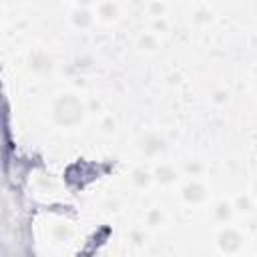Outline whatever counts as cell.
Segmentation results:
<instances>
[{"label": "cell", "instance_id": "8992f818", "mask_svg": "<svg viewBox=\"0 0 257 257\" xmlns=\"http://www.w3.org/2000/svg\"><path fill=\"white\" fill-rule=\"evenodd\" d=\"M72 22H74V26H78V28H88V26L92 24V14H90V10H86V8H76V10L72 12Z\"/></svg>", "mask_w": 257, "mask_h": 257}, {"label": "cell", "instance_id": "5bb4252c", "mask_svg": "<svg viewBox=\"0 0 257 257\" xmlns=\"http://www.w3.org/2000/svg\"><path fill=\"white\" fill-rule=\"evenodd\" d=\"M139 44H141V48H143V50H153V48L157 46V44H155V40H153V36H145V38H141V42H139Z\"/></svg>", "mask_w": 257, "mask_h": 257}, {"label": "cell", "instance_id": "5b68a950", "mask_svg": "<svg viewBox=\"0 0 257 257\" xmlns=\"http://www.w3.org/2000/svg\"><path fill=\"white\" fill-rule=\"evenodd\" d=\"M28 66H30V70H34L38 74H46L52 70V58L46 52H34L28 58Z\"/></svg>", "mask_w": 257, "mask_h": 257}, {"label": "cell", "instance_id": "277c9868", "mask_svg": "<svg viewBox=\"0 0 257 257\" xmlns=\"http://www.w3.org/2000/svg\"><path fill=\"white\" fill-rule=\"evenodd\" d=\"M205 197H207V189H205V185H201L197 181H193V183L183 187V199L189 205H199V203L205 201Z\"/></svg>", "mask_w": 257, "mask_h": 257}, {"label": "cell", "instance_id": "7a4b0ae2", "mask_svg": "<svg viewBox=\"0 0 257 257\" xmlns=\"http://www.w3.org/2000/svg\"><path fill=\"white\" fill-rule=\"evenodd\" d=\"M243 243H245V241H243V235H241L237 229H231V227L221 229V231L217 233V239H215L217 249H219L221 253H229V255L239 253L241 247H243Z\"/></svg>", "mask_w": 257, "mask_h": 257}, {"label": "cell", "instance_id": "4fadbf2b", "mask_svg": "<svg viewBox=\"0 0 257 257\" xmlns=\"http://www.w3.org/2000/svg\"><path fill=\"white\" fill-rule=\"evenodd\" d=\"M211 20V12L209 10H197L195 12V22H199V24H205V22H209Z\"/></svg>", "mask_w": 257, "mask_h": 257}, {"label": "cell", "instance_id": "7c38bea8", "mask_svg": "<svg viewBox=\"0 0 257 257\" xmlns=\"http://www.w3.org/2000/svg\"><path fill=\"white\" fill-rule=\"evenodd\" d=\"M54 237H56V241H64V239L70 237V229H68L66 225H58V227L54 229Z\"/></svg>", "mask_w": 257, "mask_h": 257}, {"label": "cell", "instance_id": "9a60e30c", "mask_svg": "<svg viewBox=\"0 0 257 257\" xmlns=\"http://www.w3.org/2000/svg\"><path fill=\"white\" fill-rule=\"evenodd\" d=\"M237 207H239L241 211H249L251 205H249V201H247L245 197H239V199H237Z\"/></svg>", "mask_w": 257, "mask_h": 257}, {"label": "cell", "instance_id": "6da1fadb", "mask_svg": "<svg viewBox=\"0 0 257 257\" xmlns=\"http://www.w3.org/2000/svg\"><path fill=\"white\" fill-rule=\"evenodd\" d=\"M84 102L72 94V92H64L58 94L56 100L52 102V120L58 126H76L82 122L84 118Z\"/></svg>", "mask_w": 257, "mask_h": 257}, {"label": "cell", "instance_id": "3957f363", "mask_svg": "<svg viewBox=\"0 0 257 257\" xmlns=\"http://www.w3.org/2000/svg\"><path fill=\"white\" fill-rule=\"evenodd\" d=\"M137 147H139V151L145 153L147 157H157V155H161V153L167 149V143H165V139H163L161 135H157V133H145V135L137 141Z\"/></svg>", "mask_w": 257, "mask_h": 257}, {"label": "cell", "instance_id": "9c48e42d", "mask_svg": "<svg viewBox=\"0 0 257 257\" xmlns=\"http://www.w3.org/2000/svg\"><path fill=\"white\" fill-rule=\"evenodd\" d=\"M98 14H100L104 20H114L116 14H118V8H116V4H114L112 0H108V2H102V4H100Z\"/></svg>", "mask_w": 257, "mask_h": 257}, {"label": "cell", "instance_id": "2e32d148", "mask_svg": "<svg viewBox=\"0 0 257 257\" xmlns=\"http://www.w3.org/2000/svg\"><path fill=\"white\" fill-rule=\"evenodd\" d=\"M102 128H104L106 133H110V131H114V120H110V118H106V120H104V124H102Z\"/></svg>", "mask_w": 257, "mask_h": 257}, {"label": "cell", "instance_id": "52a82bcc", "mask_svg": "<svg viewBox=\"0 0 257 257\" xmlns=\"http://www.w3.org/2000/svg\"><path fill=\"white\" fill-rule=\"evenodd\" d=\"M155 179L159 183H163V185H169V183H173L177 179V171L173 167H169V165H161L155 171Z\"/></svg>", "mask_w": 257, "mask_h": 257}, {"label": "cell", "instance_id": "ac0fdd59", "mask_svg": "<svg viewBox=\"0 0 257 257\" xmlns=\"http://www.w3.org/2000/svg\"><path fill=\"white\" fill-rule=\"evenodd\" d=\"M253 197L257 199V183H255V187H253Z\"/></svg>", "mask_w": 257, "mask_h": 257}, {"label": "cell", "instance_id": "e0dca14e", "mask_svg": "<svg viewBox=\"0 0 257 257\" xmlns=\"http://www.w3.org/2000/svg\"><path fill=\"white\" fill-rule=\"evenodd\" d=\"M187 171H189V173H199V171H201V165H199V163H189V165H187Z\"/></svg>", "mask_w": 257, "mask_h": 257}, {"label": "cell", "instance_id": "30bf717a", "mask_svg": "<svg viewBox=\"0 0 257 257\" xmlns=\"http://www.w3.org/2000/svg\"><path fill=\"white\" fill-rule=\"evenodd\" d=\"M133 183H135L137 187H147V185L151 183V173H147L145 169H137V171L133 173Z\"/></svg>", "mask_w": 257, "mask_h": 257}, {"label": "cell", "instance_id": "d6986e66", "mask_svg": "<svg viewBox=\"0 0 257 257\" xmlns=\"http://www.w3.org/2000/svg\"><path fill=\"white\" fill-rule=\"evenodd\" d=\"M255 251H257V241H255Z\"/></svg>", "mask_w": 257, "mask_h": 257}, {"label": "cell", "instance_id": "8fae6325", "mask_svg": "<svg viewBox=\"0 0 257 257\" xmlns=\"http://www.w3.org/2000/svg\"><path fill=\"white\" fill-rule=\"evenodd\" d=\"M161 223H163V213H161L159 209L149 211V215H147V225H151V227H159Z\"/></svg>", "mask_w": 257, "mask_h": 257}, {"label": "cell", "instance_id": "ba28073f", "mask_svg": "<svg viewBox=\"0 0 257 257\" xmlns=\"http://www.w3.org/2000/svg\"><path fill=\"white\" fill-rule=\"evenodd\" d=\"M231 217H233V207H231V203L221 201V203L215 205V219H217V221L225 223V221H229Z\"/></svg>", "mask_w": 257, "mask_h": 257}]
</instances>
